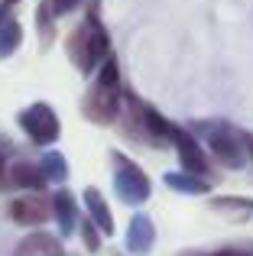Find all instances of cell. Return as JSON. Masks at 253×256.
I'll return each instance as SVG.
<instances>
[{
  "instance_id": "1",
  "label": "cell",
  "mask_w": 253,
  "mask_h": 256,
  "mask_svg": "<svg viewBox=\"0 0 253 256\" xmlns=\"http://www.w3.org/2000/svg\"><path fill=\"white\" fill-rule=\"evenodd\" d=\"M82 114L98 126H108L120 117V68H117V58L108 56L101 62L94 84L88 88L82 100Z\"/></svg>"
},
{
  "instance_id": "2",
  "label": "cell",
  "mask_w": 253,
  "mask_h": 256,
  "mask_svg": "<svg viewBox=\"0 0 253 256\" xmlns=\"http://www.w3.org/2000/svg\"><path fill=\"white\" fill-rule=\"evenodd\" d=\"M68 58L82 75H91L94 65H101L104 58L110 56V39H108V30L101 26L98 20V10H91L84 16V23H78L68 36Z\"/></svg>"
},
{
  "instance_id": "3",
  "label": "cell",
  "mask_w": 253,
  "mask_h": 256,
  "mask_svg": "<svg viewBox=\"0 0 253 256\" xmlns=\"http://www.w3.org/2000/svg\"><path fill=\"white\" fill-rule=\"evenodd\" d=\"M195 133L211 146V152H214L228 169H240V166L247 162V152L253 150L247 133L237 130V126L228 124V120H198Z\"/></svg>"
},
{
  "instance_id": "4",
  "label": "cell",
  "mask_w": 253,
  "mask_h": 256,
  "mask_svg": "<svg viewBox=\"0 0 253 256\" xmlns=\"http://www.w3.org/2000/svg\"><path fill=\"white\" fill-rule=\"evenodd\" d=\"M114 185H117V194L126 201V204H143L146 198H150V178H146V172L140 169L133 159H126L124 152H114Z\"/></svg>"
},
{
  "instance_id": "5",
  "label": "cell",
  "mask_w": 253,
  "mask_h": 256,
  "mask_svg": "<svg viewBox=\"0 0 253 256\" xmlns=\"http://www.w3.org/2000/svg\"><path fill=\"white\" fill-rule=\"evenodd\" d=\"M20 126H23V133L32 140L36 146H52L58 140V133H62V124H58L56 110H52L49 104H30L26 110H20Z\"/></svg>"
},
{
  "instance_id": "6",
  "label": "cell",
  "mask_w": 253,
  "mask_h": 256,
  "mask_svg": "<svg viewBox=\"0 0 253 256\" xmlns=\"http://www.w3.org/2000/svg\"><path fill=\"white\" fill-rule=\"evenodd\" d=\"M10 220L20 227H39L52 218V201L46 194H23V198L10 201Z\"/></svg>"
},
{
  "instance_id": "7",
  "label": "cell",
  "mask_w": 253,
  "mask_h": 256,
  "mask_svg": "<svg viewBox=\"0 0 253 256\" xmlns=\"http://www.w3.org/2000/svg\"><path fill=\"white\" fill-rule=\"evenodd\" d=\"M169 143H176L178 159H182V169L188 172V175H198V178L208 175V159H204V152H202V146H198L195 133H185L182 126H176L172 136H169Z\"/></svg>"
},
{
  "instance_id": "8",
  "label": "cell",
  "mask_w": 253,
  "mask_h": 256,
  "mask_svg": "<svg viewBox=\"0 0 253 256\" xmlns=\"http://www.w3.org/2000/svg\"><path fill=\"white\" fill-rule=\"evenodd\" d=\"M156 244V227L146 214H133L130 227H126V250L133 256H146Z\"/></svg>"
},
{
  "instance_id": "9",
  "label": "cell",
  "mask_w": 253,
  "mask_h": 256,
  "mask_svg": "<svg viewBox=\"0 0 253 256\" xmlns=\"http://www.w3.org/2000/svg\"><path fill=\"white\" fill-rule=\"evenodd\" d=\"M4 178H6V188H32V192L46 188V175L39 169V162H26V159L13 162Z\"/></svg>"
},
{
  "instance_id": "10",
  "label": "cell",
  "mask_w": 253,
  "mask_h": 256,
  "mask_svg": "<svg viewBox=\"0 0 253 256\" xmlns=\"http://www.w3.org/2000/svg\"><path fill=\"white\" fill-rule=\"evenodd\" d=\"M13 256H65V250L58 237H52V234H30L16 244Z\"/></svg>"
},
{
  "instance_id": "11",
  "label": "cell",
  "mask_w": 253,
  "mask_h": 256,
  "mask_svg": "<svg viewBox=\"0 0 253 256\" xmlns=\"http://www.w3.org/2000/svg\"><path fill=\"white\" fill-rule=\"evenodd\" d=\"M52 218L58 220V230H62V237H68V234H75L78 227V204H75V194L72 192H56V198H52Z\"/></svg>"
},
{
  "instance_id": "12",
  "label": "cell",
  "mask_w": 253,
  "mask_h": 256,
  "mask_svg": "<svg viewBox=\"0 0 253 256\" xmlns=\"http://www.w3.org/2000/svg\"><path fill=\"white\" fill-rule=\"evenodd\" d=\"M84 204H88V220L98 227V234H114V218H110V208L104 201V194L98 188L84 192Z\"/></svg>"
},
{
  "instance_id": "13",
  "label": "cell",
  "mask_w": 253,
  "mask_h": 256,
  "mask_svg": "<svg viewBox=\"0 0 253 256\" xmlns=\"http://www.w3.org/2000/svg\"><path fill=\"white\" fill-rule=\"evenodd\" d=\"M166 185L182 194H208V182L188 172H166Z\"/></svg>"
},
{
  "instance_id": "14",
  "label": "cell",
  "mask_w": 253,
  "mask_h": 256,
  "mask_svg": "<svg viewBox=\"0 0 253 256\" xmlns=\"http://www.w3.org/2000/svg\"><path fill=\"white\" fill-rule=\"evenodd\" d=\"M39 169H42L46 182H56V185H62V182L68 178V162H65L62 152H46V156L39 159Z\"/></svg>"
},
{
  "instance_id": "15",
  "label": "cell",
  "mask_w": 253,
  "mask_h": 256,
  "mask_svg": "<svg viewBox=\"0 0 253 256\" xmlns=\"http://www.w3.org/2000/svg\"><path fill=\"white\" fill-rule=\"evenodd\" d=\"M20 42H23V26L16 20H6L0 26V58H10L20 49Z\"/></svg>"
},
{
  "instance_id": "16",
  "label": "cell",
  "mask_w": 253,
  "mask_h": 256,
  "mask_svg": "<svg viewBox=\"0 0 253 256\" xmlns=\"http://www.w3.org/2000/svg\"><path fill=\"white\" fill-rule=\"evenodd\" d=\"M82 237H84V246H88L91 253H98V250H101V234H98V227L91 224L88 218L82 220Z\"/></svg>"
},
{
  "instance_id": "17",
  "label": "cell",
  "mask_w": 253,
  "mask_h": 256,
  "mask_svg": "<svg viewBox=\"0 0 253 256\" xmlns=\"http://www.w3.org/2000/svg\"><path fill=\"white\" fill-rule=\"evenodd\" d=\"M214 211H228V208H240V211H253V201L250 198H214L211 201Z\"/></svg>"
},
{
  "instance_id": "18",
  "label": "cell",
  "mask_w": 253,
  "mask_h": 256,
  "mask_svg": "<svg viewBox=\"0 0 253 256\" xmlns=\"http://www.w3.org/2000/svg\"><path fill=\"white\" fill-rule=\"evenodd\" d=\"M49 4V10H52V16H62V13H68V10H75L82 0H46Z\"/></svg>"
},
{
  "instance_id": "19",
  "label": "cell",
  "mask_w": 253,
  "mask_h": 256,
  "mask_svg": "<svg viewBox=\"0 0 253 256\" xmlns=\"http://www.w3.org/2000/svg\"><path fill=\"white\" fill-rule=\"evenodd\" d=\"M13 4H20V0H4V6H6V10H10V6H13Z\"/></svg>"
},
{
  "instance_id": "20",
  "label": "cell",
  "mask_w": 253,
  "mask_h": 256,
  "mask_svg": "<svg viewBox=\"0 0 253 256\" xmlns=\"http://www.w3.org/2000/svg\"><path fill=\"white\" fill-rule=\"evenodd\" d=\"M4 166H6V159H4V152H0V172H4Z\"/></svg>"
}]
</instances>
